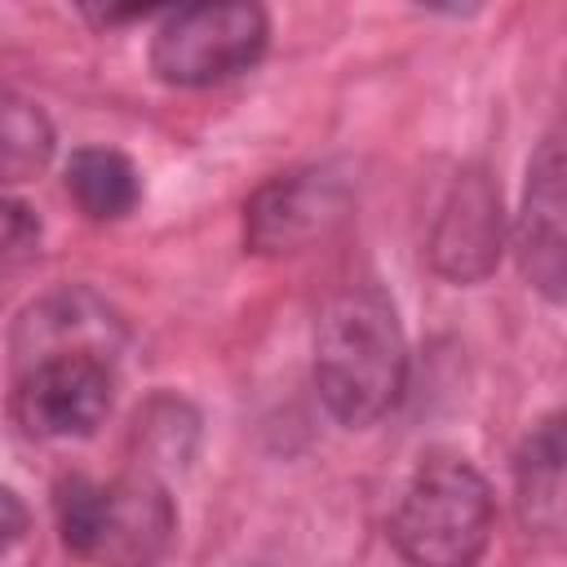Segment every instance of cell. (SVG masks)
Listing matches in <instances>:
<instances>
[{
    "mask_svg": "<svg viewBox=\"0 0 567 567\" xmlns=\"http://www.w3.org/2000/svg\"><path fill=\"white\" fill-rule=\"evenodd\" d=\"M315 390L346 430L377 425L408 390V341L377 284L332 292L315 319Z\"/></svg>",
    "mask_w": 567,
    "mask_h": 567,
    "instance_id": "cell-1",
    "label": "cell"
},
{
    "mask_svg": "<svg viewBox=\"0 0 567 567\" xmlns=\"http://www.w3.org/2000/svg\"><path fill=\"white\" fill-rule=\"evenodd\" d=\"M62 545L93 567H159L177 545V505L146 470L62 474L53 487Z\"/></svg>",
    "mask_w": 567,
    "mask_h": 567,
    "instance_id": "cell-2",
    "label": "cell"
},
{
    "mask_svg": "<svg viewBox=\"0 0 567 567\" xmlns=\"http://www.w3.org/2000/svg\"><path fill=\"white\" fill-rule=\"evenodd\" d=\"M492 532L496 496L478 465L461 452H425L390 514V545L399 558L412 567H478Z\"/></svg>",
    "mask_w": 567,
    "mask_h": 567,
    "instance_id": "cell-3",
    "label": "cell"
},
{
    "mask_svg": "<svg viewBox=\"0 0 567 567\" xmlns=\"http://www.w3.org/2000/svg\"><path fill=\"white\" fill-rule=\"evenodd\" d=\"M115 350L44 346L13 354L9 412L31 439H84L115 403Z\"/></svg>",
    "mask_w": 567,
    "mask_h": 567,
    "instance_id": "cell-4",
    "label": "cell"
},
{
    "mask_svg": "<svg viewBox=\"0 0 567 567\" xmlns=\"http://www.w3.org/2000/svg\"><path fill=\"white\" fill-rule=\"evenodd\" d=\"M270 13L261 4H186L164 9L151 35V71L173 89H208L261 62Z\"/></svg>",
    "mask_w": 567,
    "mask_h": 567,
    "instance_id": "cell-5",
    "label": "cell"
},
{
    "mask_svg": "<svg viewBox=\"0 0 567 567\" xmlns=\"http://www.w3.org/2000/svg\"><path fill=\"white\" fill-rule=\"evenodd\" d=\"M354 204V186L332 164L275 173L244 204V248L257 257H288L328 239Z\"/></svg>",
    "mask_w": 567,
    "mask_h": 567,
    "instance_id": "cell-6",
    "label": "cell"
},
{
    "mask_svg": "<svg viewBox=\"0 0 567 567\" xmlns=\"http://www.w3.org/2000/svg\"><path fill=\"white\" fill-rule=\"evenodd\" d=\"M505 244V213H501V186L487 168L470 164L452 177L425 239V257L434 275L447 284H483Z\"/></svg>",
    "mask_w": 567,
    "mask_h": 567,
    "instance_id": "cell-7",
    "label": "cell"
},
{
    "mask_svg": "<svg viewBox=\"0 0 567 567\" xmlns=\"http://www.w3.org/2000/svg\"><path fill=\"white\" fill-rule=\"evenodd\" d=\"M518 266L549 301H563V146L558 133H549L532 164H527V190L523 213L514 226Z\"/></svg>",
    "mask_w": 567,
    "mask_h": 567,
    "instance_id": "cell-8",
    "label": "cell"
},
{
    "mask_svg": "<svg viewBox=\"0 0 567 567\" xmlns=\"http://www.w3.org/2000/svg\"><path fill=\"white\" fill-rule=\"evenodd\" d=\"M563 461H567L563 412H549L523 434V443L514 452L518 518L532 536H540L549 545L563 540Z\"/></svg>",
    "mask_w": 567,
    "mask_h": 567,
    "instance_id": "cell-9",
    "label": "cell"
},
{
    "mask_svg": "<svg viewBox=\"0 0 567 567\" xmlns=\"http://www.w3.org/2000/svg\"><path fill=\"white\" fill-rule=\"evenodd\" d=\"M66 195L89 221H124L142 199L137 164L115 146H80L66 159Z\"/></svg>",
    "mask_w": 567,
    "mask_h": 567,
    "instance_id": "cell-10",
    "label": "cell"
},
{
    "mask_svg": "<svg viewBox=\"0 0 567 567\" xmlns=\"http://www.w3.org/2000/svg\"><path fill=\"white\" fill-rule=\"evenodd\" d=\"M53 142H58V133H53V120L44 115V106H35L18 89L0 84V186L40 177L53 159Z\"/></svg>",
    "mask_w": 567,
    "mask_h": 567,
    "instance_id": "cell-11",
    "label": "cell"
},
{
    "mask_svg": "<svg viewBox=\"0 0 567 567\" xmlns=\"http://www.w3.org/2000/svg\"><path fill=\"white\" fill-rule=\"evenodd\" d=\"M35 235H40L35 213L22 199H0V261L13 257L18 248H27Z\"/></svg>",
    "mask_w": 567,
    "mask_h": 567,
    "instance_id": "cell-12",
    "label": "cell"
},
{
    "mask_svg": "<svg viewBox=\"0 0 567 567\" xmlns=\"http://www.w3.org/2000/svg\"><path fill=\"white\" fill-rule=\"evenodd\" d=\"M27 523H31V514H27L22 496L9 483H0V558L27 536Z\"/></svg>",
    "mask_w": 567,
    "mask_h": 567,
    "instance_id": "cell-13",
    "label": "cell"
},
{
    "mask_svg": "<svg viewBox=\"0 0 567 567\" xmlns=\"http://www.w3.org/2000/svg\"><path fill=\"white\" fill-rule=\"evenodd\" d=\"M93 22L102 27H115V22H142V18H155V9H102V13H89Z\"/></svg>",
    "mask_w": 567,
    "mask_h": 567,
    "instance_id": "cell-14",
    "label": "cell"
}]
</instances>
